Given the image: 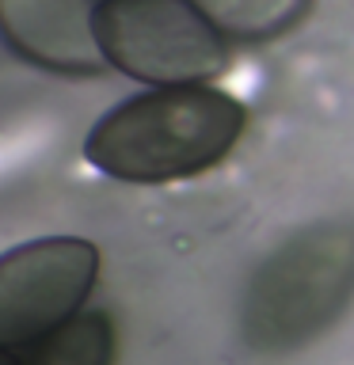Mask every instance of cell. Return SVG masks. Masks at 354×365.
<instances>
[{
  "mask_svg": "<svg viewBox=\"0 0 354 365\" xmlns=\"http://www.w3.org/2000/svg\"><path fill=\"white\" fill-rule=\"evenodd\" d=\"M99 0H0V42L61 76H96L107 57L96 34Z\"/></svg>",
  "mask_w": 354,
  "mask_h": 365,
  "instance_id": "5",
  "label": "cell"
},
{
  "mask_svg": "<svg viewBox=\"0 0 354 365\" xmlns=\"http://www.w3.org/2000/svg\"><path fill=\"white\" fill-rule=\"evenodd\" d=\"M221 34L270 38L290 31L308 11V0H191Z\"/></svg>",
  "mask_w": 354,
  "mask_h": 365,
  "instance_id": "7",
  "label": "cell"
},
{
  "mask_svg": "<svg viewBox=\"0 0 354 365\" xmlns=\"http://www.w3.org/2000/svg\"><path fill=\"white\" fill-rule=\"evenodd\" d=\"M23 365H114V327L103 312H80L57 335L42 339Z\"/></svg>",
  "mask_w": 354,
  "mask_h": 365,
  "instance_id": "6",
  "label": "cell"
},
{
  "mask_svg": "<svg viewBox=\"0 0 354 365\" xmlns=\"http://www.w3.org/2000/svg\"><path fill=\"white\" fill-rule=\"evenodd\" d=\"M354 297V217L305 225L256 267L240 331L256 354H290L320 339Z\"/></svg>",
  "mask_w": 354,
  "mask_h": 365,
  "instance_id": "2",
  "label": "cell"
},
{
  "mask_svg": "<svg viewBox=\"0 0 354 365\" xmlns=\"http://www.w3.org/2000/svg\"><path fill=\"white\" fill-rule=\"evenodd\" d=\"M96 34L111 68L153 88L210 84L228 65L225 34L191 0H99Z\"/></svg>",
  "mask_w": 354,
  "mask_h": 365,
  "instance_id": "3",
  "label": "cell"
},
{
  "mask_svg": "<svg viewBox=\"0 0 354 365\" xmlns=\"http://www.w3.org/2000/svg\"><path fill=\"white\" fill-rule=\"evenodd\" d=\"M248 107L213 84L153 88L111 107L84 137V160L118 182H176L236 148Z\"/></svg>",
  "mask_w": 354,
  "mask_h": 365,
  "instance_id": "1",
  "label": "cell"
},
{
  "mask_svg": "<svg viewBox=\"0 0 354 365\" xmlns=\"http://www.w3.org/2000/svg\"><path fill=\"white\" fill-rule=\"evenodd\" d=\"M99 251L84 236H42L0 255V350L39 346L73 324L96 289Z\"/></svg>",
  "mask_w": 354,
  "mask_h": 365,
  "instance_id": "4",
  "label": "cell"
},
{
  "mask_svg": "<svg viewBox=\"0 0 354 365\" xmlns=\"http://www.w3.org/2000/svg\"><path fill=\"white\" fill-rule=\"evenodd\" d=\"M0 365H23V361H19L11 350H0Z\"/></svg>",
  "mask_w": 354,
  "mask_h": 365,
  "instance_id": "8",
  "label": "cell"
}]
</instances>
